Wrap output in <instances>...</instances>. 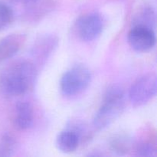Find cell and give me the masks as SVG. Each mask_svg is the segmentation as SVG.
Returning a JSON list of instances; mask_svg holds the SVG:
<instances>
[{
  "instance_id": "6da1fadb",
  "label": "cell",
  "mask_w": 157,
  "mask_h": 157,
  "mask_svg": "<svg viewBox=\"0 0 157 157\" xmlns=\"http://www.w3.org/2000/svg\"><path fill=\"white\" fill-rule=\"evenodd\" d=\"M38 77L35 64L28 60H18L0 73V92L7 97L25 94L33 87Z\"/></svg>"
},
{
  "instance_id": "7a4b0ae2",
  "label": "cell",
  "mask_w": 157,
  "mask_h": 157,
  "mask_svg": "<svg viewBox=\"0 0 157 157\" xmlns=\"http://www.w3.org/2000/svg\"><path fill=\"white\" fill-rule=\"evenodd\" d=\"M125 107V93L119 85H111L104 94V101L95 113L93 125L98 130H104L111 125L123 113Z\"/></svg>"
},
{
  "instance_id": "3957f363",
  "label": "cell",
  "mask_w": 157,
  "mask_h": 157,
  "mask_svg": "<svg viewBox=\"0 0 157 157\" xmlns=\"http://www.w3.org/2000/svg\"><path fill=\"white\" fill-rule=\"evenodd\" d=\"M91 74L85 66L76 65L64 72L60 81V89L64 96L81 93L90 84Z\"/></svg>"
},
{
  "instance_id": "277c9868",
  "label": "cell",
  "mask_w": 157,
  "mask_h": 157,
  "mask_svg": "<svg viewBox=\"0 0 157 157\" xmlns=\"http://www.w3.org/2000/svg\"><path fill=\"white\" fill-rule=\"evenodd\" d=\"M157 80L154 74H147L133 82L129 91V98L134 107H142L156 94Z\"/></svg>"
},
{
  "instance_id": "5b68a950",
  "label": "cell",
  "mask_w": 157,
  "mask_h": 157,
  "mask_svg": "<svg viewBox=\"0 0 157 157\" xmlns=\"http://www.w3.org/2000/svg\"><path fill=\"white\" fill-rule=\"evenodd\" d=\"M103 18L98 13H89L79 17L75 22V32L83 41H92L101 35L104 29Z\"/></svg>"
},
{
  "instance_id": "8992f818",
  "label": "cell",
  "mask_w": 157,
  "mask_h": 157,
  "mask_svg": "<svg viewBox=\"0 0 157 157\" xmlns=\"http://www.w3.org/2000/svg\"><path fill=\"white\" fill-rule=\"evenodd\" d=\"M129 44L137 52H147L154 48L156 38L154 29L141 26L131 27L128 34Z\"/></svg>"
},
{
  "instance_id": "52a82bcc",
  "label": "cell",
  "mask_w": 157,
  "mask_h": 157,
  "mask_svg": "<svg viewBox=\"0 0 157 157\" xmlns=\"http://www.w3.org/2000/svg\"><path fill=\"white\" fill-rule=\"evenodd\" d=\"M26 41V35L13 33L0 39V64L13 58L21 50Z\"/></svg>"
},
{
  "instance_id": "ba28073f",
  "label": "cell",
  "mask_w": 157,
  "mask_h": 157,
  "mask_svg": "<svg viewBox=\"0 0 157 157\" xmlns=\"http://www.w3.org/2000/svg\"><path fill=\"white\" fill-rule=\"evenodd\" d=\"M34 122V112L30 103L19 101L15 106L14 124L20 130H26L32 127Z\"/></svg>"
},
{
  "instance_id": "9c48e42d",
  "label": "cell",
  "mask_w": 157,
  "mask_h": 157,
  "mask_svg": "<svg viewBox=\"0 0 157 157\" xmlns=\"http://www.w3.org/2000/svg\"><path fill=\"white\" fill-rule=\"evenodd\" d=\"M81 142V138L78 133L68 128L58 133L55 145L58 150L62 153H71L78 149Z\"/></svg>"
},
{
  "instance_id": "30bf717a",
  "label": "cell",
  "mask_w": 157,
  "mask_h": 157,
  "mask_svg": "<svg viewBox=\"0 0 157 157\" xmlns=\"http://www.w3.org/2000/svg\"><path fill=\"white\" fill-rule=\"evenodd\" d=\"M58 39L52 35H46L41 36L32 48V54L38 61L46 60L49 55L54 52V49L57 47Z\"/></svg>"
},
{
  "instance_id": "8fae6325",
  "label": "cell",
  "mask_w": 157,
  "mask_h": 157,
  "mask_svg": "<svg viewBox=\"0 0 157 157\" xmlns=\"http://www.w3.org/2000/svg\"><path fill=\"white\" fill-rule=\"evenodd\" d=\"M133 147V140L127 134H116L110 140V150L117 156L127 155Z\"/></svg>"
},
{
  "instance_id": "7c38bea8",
  "label": "cell",
  "mask_w": 157,
  "mask_h": 157,
  "mask_svg": "<svg viewBox=\"0 0 157 157\" xmlns=\"http://www.w3.org/2000/svg\"><path fill=\"white\" fill-rule=\"evenodd\" d=\"M156 16L155 10L152 7H144L136 12L132 20V27L141 26L154 29Z\"/></svg>"
},
{
  "instance_id": "4fadbf2b",
  "label": "cell",
  "mask_w": 157,
  "mask_h": 157,
  "mask_svg": "<svg viewBox=\"0 0 157 157\" xmlns=\"http://www.w3.org/2000/svg\"><path fill=\"white\" fill-rule=\"evenodd\" d=\"M16 149V141L12 135L6 133L0 138V157L12 156Z\"/></svg>"
},
{
  "instance_id": "5bb4252c",
  "label": "cell",
  "mask_w": 157,
  "mask_h": 157,
  "mask_svg": "<svg viewBox=\"0 0 157 157\" xmlns=\"http://www.w3.org/2000/svg\"><path fill=\"white\" fill-rule=\"evenodd\" d=\"M13 18L12 9L8 5L0 2V32L9 27L13 21Z\"/></svg>"
},
{
  "instance_id": "9a60e30c",
  "label": "cell",
  "mask_w": 157,
  "mask_h": 157,
  "mask_svg": "<svg viewBox=\"0 0 157 157\" xmlns=\"http://www.w3.org/2000/svg\"><path fill=\"white\" fill-rule=\"evenodd\" d=\"M135 155L139 157H156L157 150L153 144L148 142H143L136 145Z\"/></svg>"
},
{
  "instance_id": "2e32d148",
  "label": "cell",
  "mask_w": 157,
  "mask_h": 157,
  "mask_svg": "<svg viewBox=\"0 0 157 157\" xmlns=\"http://www.w3.org/2000/svg\"><path fill=\"white\" fill-rule=\"evenodd\" d=\"M12 1L21 3V4H33V3L36 2L38 0H12Z\"/></svg>"
}]
</instances>
